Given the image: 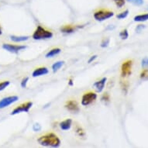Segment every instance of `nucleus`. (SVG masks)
Listing matches in <instances>:
<instances>
[{
    "label": "nucleus",
    "instance_id": "nucleus-9",
    "mask_svg": "<svg viewBox=\"0 0 148 148\" xmlns=\"http://www.w3.org/2000/svg\"><path fill=\"white\" fill-rule=\"evenodd\" d=\"M65 108L68 109V111H70L72 113H77L79 112V106H78V103L75 100H70L68 101L65 105Z\"/></svg>",
    "mask_w": 148,
    "mask_h": 148
},
{
    "label": "nucleus",
    "instance_id": "nucleus-16",
    "mask_svg": "<svg viewBox=\"0 0 148 148\" xmlns=\"http://www.w3.org/2000/svg\"><path fill=\"white\" fill-rule=\"evenodd\" d=\"M61 31L65 33V34H71L75 31V27L71 25H66L64 27H61Z\"/></svg>",
    "mask_w": 148,
    "mask_h": 148
},
{
    "label": "nucleus",
    "instance_id": "nucleus-22",
    "mask_svg": "<svg viewBox=\"0 0 148 148\" xmlns=\"http://www.w3.org/2000/svg\"><path fill=\"white\" fill-rule=\"evenodd\" d=\"M113 1L119 8H122L125 5V0H113Z\"/></svg>",
    "mask_w": 148,
    "mask_h": 148
},
{
    "label": "nucleus",
    "instance_id": "nucleus-18",
    "mask_svg": "<svg viewBox=\"0 0 148 148\" xmlns=\"http://www.w3.org/2000/svg\"><path fill=\"white\" fill-rule=\"evenodd\" d=\"M119 36H120V38H121L122 40L127 39L129 36V34L128 31H127V29H123V30L120 32V34H119Z\"/></svg>",
    "mask_w": 148,
    "mask_h": 148
},
{
    "label": "nucleus",
    "instance_id": "nucleus-33",
    "mask_svg": "<svg viewBox=\"0 0 148 148\" xmlns=\"http://www.w3.org/2000/svg\"><path fill=\"white\" fill-rule=\"evenodd\" d=\"M3 32H2V29H1V27H0V35H2Z\"/></svg>",
    "mask_w": 148,
    "mask_h": 148
},
{
    "label": "nucleus",
    "instance_id": "nucleus-25",
    "mask_svg": "<svg viewBox=\"0 0 148 148\" xmlns=\"http://www.w3.org/2000/svg\"><path fill=\"white\" fill-rule=\"evenodd\" d=\"M109 100H110V97H109V94H108V93H105V94H103V95H102V102H105L106 103V102H109Z\"/></svg>",
    "mask_w": 148,
    "mask_h": 148
},
{
    "label": "nucleus",
    "instance_id": "nucleus-6",
    "mask_svg": "<svg viewBox=\"0 0 148 148\" xmlns=\"http://www.w3.org/2000/svg\"><path fill=\"white\" fill-rule=\"evenodd\" d=\"M26 47H27L26 46H22V45H12L10 44H3V48L4 50L13 53H17L20 51L26 49Z\"/></svg>",
    "mask_w": 148,
    "mask_h": 148
},
{
    "label": "nucleus",
    "instance_id": "nucleus-13",
    "mask_svg": "<svg viewBox=\"0 0 148 148\" xmlns=\"http://www.w3.org/2000/svg\"><path fill=\"white\" fill-rule=\"evenodd\" d=\"M10 39L14 42H23L29 39V36H10Z\"/></svg>",
    "mask_w": 148,
    "mask_h": 148
},
{
    "label": "nucleus",
    "instance_id": "nucleus-1",
    "mask_svg": "<svg viewBox=\"0 0 148 148\" xmlns=\"http://www.w3.org/2000/svg\"><path fill=\"white\" fill-rule=\"evenodd\" d=\"M38 143L44 147H58L61 144V140L56 134L49 133L44 136H41L37 140Z\"/></svg>",
    "mask_w": 148,
    "mask_h": 148
},
{
    "label": "nucleus",
    "instance_id": "nucleus-30",
    "mask_svg": "<svg viewBox=\"0 0 148 148\" xmlns=\"http://www.w3.org/2000/svg\"><path fill=\"white\" fill-rule=\"evenodd\" d=\"M144 26H143V25H139L138 27H137V28H136V30L137 32H140L141 30H142V29H143V28H144Z\"/></svg>",
    "mask_w": 148,
    "mask_h": 148
},
{
    "label": "nucleus",
    "instance_id": "nucleus-27",
    "mask_svg": "<svg viewBox=\"0 0 148 148\" xmlns=\"http://www.w3.org/2000/svg\"><path fill=\"white\" fill-rule=\"evenodd\" d=\"M109 44V38H106V39H104L102 40V44H101V47H106Z\"/></svg>",
    "mask_w": 148,
    "mask_h": 148
},
{
    "label": "nucleus",
    "instance_id": "nucleus-23",
    "mask_svg": "<svg viewBox=\"0 0 148 148\" xmlns=\"http://www.w3.org/2000/svg\"><path fill=\"white\" fill-rule=\"evenodd\" d=\"M127 1L136 5H141L143 3V0H127Z\"/></svg>",
    "mask_w": 148,
    "mask_h": 148
},
{
    "label": "nucleus",
    "instance_id": "nucleus-29",
    "mask_svg": "<svg viewBox=\"0 0 148 148\" xmlns=\"http://www.w3.org/2000/svg\"><path fill=\"white\" fill-rule=\"evenodd\" d=\"M148 77V70L147 69H145L143 70L140 74V78H145Z\"/></svg>",
    "mask_w": 148,
    "mask_h": 148
},
{
    "label": "nucleus",
    "instance_id": "nucleus-4",
    "mask_svg": "<svg viewBox=\"0 0 148 148\" xmlns=\"http://www.w3.org/2000/svg\"><path fill=\"white\" fill-rule=\"evenodd\" d=\"M97 99V94L95 92H87L85 93L82 99V105L84 106H87L88 105L92 104V102H95V100Z\"/></svg>",
    "mask_w": 148,
    "mask_h": 148
},
{
    "label": "nucleus",
    "instance_id": "nucleus-10",
    "mask_svg": "<svg viewBox=\"0 0 148 148\" xmlns=\"http://www.w3.org/2000/svg\"><path fill=\"white\" fill-rule=\"evenodd\" d=\"M106 78H102L101 80L98 81V82L94 83V84H93V87L95 88V89L98 92H102V90L104 89L105 85H106Z\"/></svg>",
    "mask_w": 148,
    "mask_h": 148
},
{
    "label": "nucleus",
    "instance_id": "nucleus-8",
    "mask_svg": "<svg viewBox=\"0 0 148 148\" xmlns=\"http://www.w3.org/2000/svg\"><path fill=\"white\" fill-rule=\"evenodd\" d=\"M132 61H125L121 67V75L122 77H127L130 75L132 72Z\"/></svg>",
    "mask_w": 148,
    "mask_h": 148
},
{
    "label": "nucleus",
    "instance_id": "nucleus-7",
    "mask_svg": "<svg viewBox=\"0 0 148 148\" xmlns=\"http://www.w3.org/2000/svg\"><path fill=\"white\" fill-rule=\"evenodd\" d=\"M18 99H19V98H18V96H16V95L3 98V99L0 100V109L8 107L11 104L16 102Z\"/></svg>",
    "mask_w": 148,
    "mask_h": 148
},
{
    "label": "nucleus",
    "instance_id": "nucleus-26",
    "mask_svg": "<svg viewBox=\"0 0 148 148\" xmlns=\"http://www.w3.org/2000/svg\"><path fill=\"white\" fill-rule=\"evenodd\" d=\"M33 130H34V131H40V130H41V126H40L39 123L34 124V126H33Z\"/></svg>",
    "mask_w": 148,
    "mask_h": 148
},
{
    "label": "nucleus",
    "instance_id": "nucleus-28",
    "mask_svg": "<svg viewBox=\"0 0 148 148\" xmlns=\"http://www.w3.org/2000/svg\"><path fill=\"white\" fill-rule=\"evenodd\" d=\"M28 81H29V78H28V77L23 78L22 80V82H21V86H22L23 88L27 87V82H28Z\"/></svg>",
    "mask_w": 148,
    "mask_h": 148
},
{
    "label": "nucleus",
    "instance_id": "nucleus-3",
    "mask_svg": "<svg viewBox=\"0 0 148 148\" xmlns=\"http://www.w3.org/2000/svg\"><path fill=\"white\" fill-rule=\"evenodd\" d=\"M114 16V13L112 11H109L108 10H98L94 13V18L97 21H104L106 20H108Z\"/></svg>",
    "mask_w": 148,
    "mask_h": 148
},
{
    "label": "nucleus",
    "instance_id": "nucleus-21",
    "mask_svg": "<svg viewBox=\"0 0 148 148\" xmlns=\"http://www.w3.org/2000/svg\"><path fill=\"white\" fill-rule=\"evenodd\" d=\"M76 133H77V134H78L79 136H81V137L85 136V133L84 132V130H83L81 128L80 126H77V129H76Z\"/></svg>",
    "mask_w": 148,
    "mask_h": 148
},
{
    "label": "nucleus",
    "instance_id": "nucleus-31",
    "mask_svg": "<svg viewBox=\"0 0 148 148\" xmlns=\"http://www.w3.org/2000/svg\"><path fill=\"white\" fill-rule=\"evenodd\" d=\"M96 58H97V56H96V55H94V56H92V58H90L89 60H88V63H91V62L94 61V60H95V59Z\"/></svg>",
    "mask_w": 148,
    "mask_h": 148
},
{
    "label": "nucleus",
    "instance_id": "nucleus-11",
    "mask_svg": "<svg viewBox=\"0 0 148 148\" xmlns=\"http://www.w3.org/2000/svg\"><path fill=\"white\" fill-rule=\"evenodd\" d=\"M47 74H48V69L47 68H36L34 71L33 72V77H39V76L45 75Z\"/></svg>",
    "mask_w": 148,
    "mask_h": 148
},
{
    "label": "nucleus",
    "instance_id": "nucleus-2",
    "mask_svg": "<svg viewBox=\"0 0 148 148\" xmlns=\"http://www.w3.org/2000/svg\"><path fill=\"white\" fill-rule=\"evenodd\" d=\"M53 36L52 32L48 31L41 26H38L35 32L33 34V38L34 40H44L50 39Z\"/></svg>",
    "mask_w": 148,
    "mask_h": 148
},
{
    "label": "nucleus",
    "instance_id": "nucleus-17",
    "mask_svg": "<svg viewBox=\"0 0 148 148\" xmlns=\"http://www.w3.org/2000/svg\"><path fill=\"white\" fill-rule=\"evenodd\" d=\"M64 61H58V62H56V63H54L52 65V69H53V72H55V71H58L60 68L62 67V66L64 65Z\"/></svg>",
    "mask_w": 148,
    "mask_h": 148
},
{
    "label": "nucleus",
    "instance_id": "nucleus-24",
    "mask_svg": "<svg viewBox=\"0 0 148 148\" xmlns=\"http://www.w3.org/2000/svg\"><path fill=\"white\" fill-rule=\"evenodd\" d=\"M142 68H146L148 70V58H145L142 60V63H141Z\"/></svg>",
    "mask_w": 148,
    "mask_h": 148
},
{
    "label": "nucleus",
    "instance_id": "nucleus-20",
    "mask_svg": "<svg viewBox=\"0 0 148 148\" xmlns=\"http://www.w3.org/2000/svg\"><path fill=\"white\" fill-rule=\"evenodd\" d=\"M129 14V10H125L124 12L119 13V15H117V18L119 19V20H123V19H125Z\"/></svg>",
    "mask_w": 148,
    "mask_h": 148
},
{
    "label": "nucleus",
    "instance_id": "nucleus-14",
    "mask_svg": "<svg viewBox=\"0 0 148 148\" xmlns=\"http://www.w3.org/2000/svg\"><path fill=\"white\" fill-rule=\"evenodd\" d=\"M61 50L60 48H53L52 50L49 51L48 53L46 54V58H53V57L56 56L58 54L61 53Z\"/></svg>",
    "mask_w": 148,
    "mask_h": 148
},
{
    "label": "nucleus",
    "instance_id": "nucleus-32",
    "mask_svg": "<svg viewBox=\"0 0 148 148\" xmlns=\"http://www.w3.org/2000/svg\"><path fill=\"white\" fill-rule=\"evenodd\" d=\"M69 85H73V82H72V80H71V79H70V80H69Z\"/></svg>",
    "mask_w": 148,
    "mask_h": 148
},
{
    "label": "nucleus",
    "instance_id": "nucleus-19",
    "mask_svg": "<svg viewBox=\"0 0 148 148\" xmlns=\"http://www.w3.org/2000/svg\"><path fill=\"white\" fill-rule=\"evenodd\" d=\"M10 82L9 81H5V82L0 83V92H2V91L5 89V88H7L10 85Z\"/></svg>",
    "mask_w": 148,
    "mask_h": 148
},
{
    "label": "nucleus",
    "instance_id": "nucleus-15",
    "mask_svg": "<svg viewBox=\"0 0 148 148\" xmlns=\"http://www.w3.org/2000/svg\"><path fill=\"white\" fill-rule=\"evenodd\" d=\"M147 20H148V13L138 15L134 17V21L136 22H145Z\"/></svg>",
    "mask_w": 148,
    "mask_h": 148
},
{
    "label": "nucleus",
    "instance_id": "nucleus-12",
    "mask_svg": "<svg viewBox=\"0 0 148 148\" xmlns=\"http://www.w3.org/2000/svg\"><path fill=\"white\" fill-rule=\"evenodd\" d=\"M71 125H72V120L71 119H67L60 123V127L62 130H68L71 127Z\"/></svg>",
    "mask_w": 148,
    "mask_h": 148
},
{
    "label": "nucleus",
    "instance_id": "nucleus-5",
    "mask_svg": "<svg viewBox=\"0 0 148 148\" xmlns=\"http://www.w3.org/2000/svg\"><path fill=\"white\" fill-rule=\"evenodd\" d=\"M32 106H33V103L31 102H25L23 104H21L19 106H17L16 108H15L12 110V112H11V115L18 114V113H20V112H28L29 111V109H31Z\"/></svg>",
    "mask_w": 148,
    "mask_h": 148
}]
</instances>
